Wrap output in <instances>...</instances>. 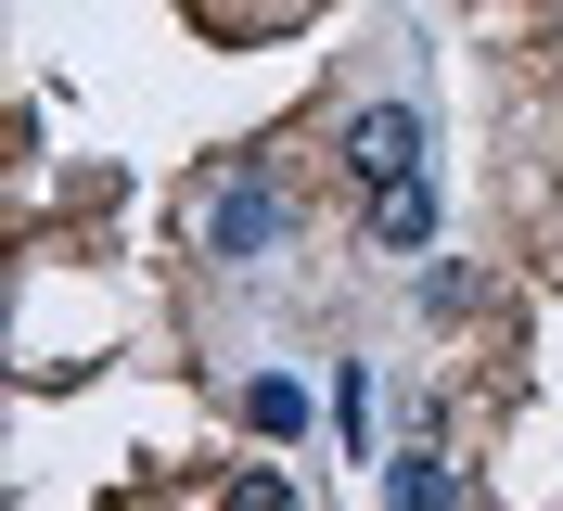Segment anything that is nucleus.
<instances>
[{
    "label": "nucleus",
    "mask_w": 563,
    "mask_h": 511,
    "mask_svg": "<svg viewBox=\"0 0 563 511\" xmlns=\"http://www.w3.org/2000/svg\"><path fill=\"white\" fill-rule=\"evenodd\" d=\"M282 243H295V179H282L269 154H218V167L192 179V256L256 269V256H282Z\"/></svg>",
    "instance_id": "f257e3e1"
},
{
    "label": "nucleus",
    "mask_w": 563,
    "mask_h": 511,
    "mask_svg": "<svg viewBox=\"0 0 563 511\" xmlns=\"http://www.w3.org/2000/svg\"><path fill=\"white\" fill-rule=\"evenodd\" d=\"M333 154H346V179H358V192L410 179V167H422V102H358L346 129H333Z\"/></svg>",
    "instance_id": "f03ea898"
},
{
    "label": "nucleus",
    "mask_w": 563,
    "mask_h": 511,
    "mask_svg": "<svg viewBox=\"0 0 563 511\" xmlns=\"http://www.w3.org/2000/svg\"><path fill=\"white\" fill-rule=\"evenodd\" d=\"M422 243H435V167H410V179L372 192V256H422Z\"/></svg>",
    "instance_id": "7ed1b4c3"
},
{
    "label": "nucleus",
    "mask_w": 563,
    "mask_h": 511,
    "mask_svg": "<svg viewBox=\"0 0 563 511\" xmlns=\"http://www.w3.org/2000/svg\"><path fill=\"white\" fill-rule=\"evenodd\" d=\"M385 499H397V511H461V460H449L435 435L397 447V460H385Z\"/></svg>",
    "instance_id": "20e7f679"
},
{
    "label": "nucleus",
    "mask_w": 563,
    "mask_h": 511,
    "mask_svg": "<svg viewBox=\"0 0 563 511\" xmlns=\"http://www.w3.org/2000/svg\"><path fill=\"white\" fill-rule=\"evenodd\" d=\"M244 422H256L269 447H282V435H308V384H295V371H256V384H244Z\"/></svg>",
    "instance_id": "39448f33"
},
{
    "label": "nucleus",
    "mask_w": 563,
    "mask_h": 511,
    "mask_svg": "<svg viewBox=\"0 0 563 511\" xmlns=\"http://www.w3.org/2000/svg\"><path fill=\"white\" fill-rule=\"evenodd\" d=\"M218 511H308V499H295V474H282V460H244Z\"/></svg>",
    "instance_id": "423d86ee"
},
{
    "label": "nucleus",
    "mask_w": 563,
    "mask_h": 511,
    "mask_svg": "<svg viewBox=\"0 0 563 511\" xmlns=\"http://www.w3.org/2000/svg\"><path fill=\"white\" fill-rule=\"evenodd\" d=\"M333 435H346V447H372V371H358V358L333 371Z\"/></svg>",
    "instance_id": "0eeeda50"
},
{
    "label": "nucleus",
    "mask_w": 563,
    "mask_h": 511,
    "mask_svg": "<svg viewBox=\"0 0 563 511\" xmlns=\"http://www.w3.org/2000/svg\"><path fill=\"white\" fill-rule=\"evenodd\" d=\"M474 295H487L474 269H435V281H422V320H474Z\"/></svg>",
    "instance_id": "6e6552de"
}]
</instances>
